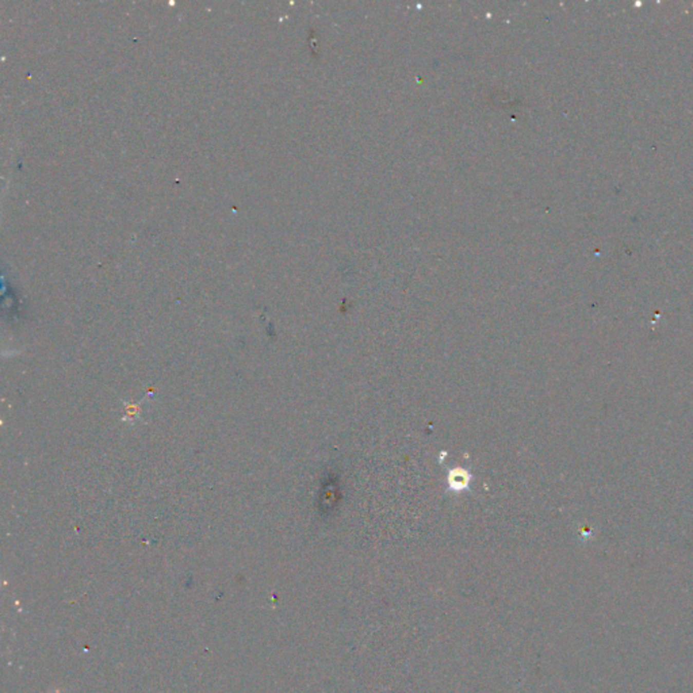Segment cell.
<instances>
[{
    "label": "cell",
    "mask_w": 693,
    "mask_h": 693,
    "mask_svg": "<svg viewBox=\"0 0 693 693\" xmlns=\"http://www.w3.org/2000/svg\"><path fill=\"white\" fill-rule=\"evenodd\" d=\"M448 482L454 490H462L469 483V474L463 470H455L449 474Z\"/></svg>",
    "instance_id": "6da1fadb"
}]
</instances>
